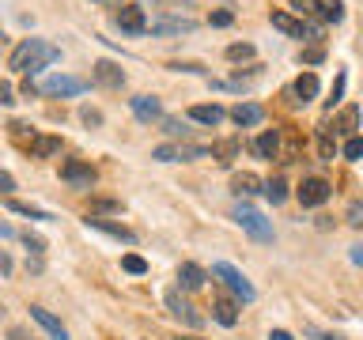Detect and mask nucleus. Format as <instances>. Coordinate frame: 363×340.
Listing matches in <instances>:
<instances>
[{
	"label": "nucleus",
	"mask_w": 363,
	"mask_h": 340,
	"mask_svg": "<svg viewBox=\"0 0 363 340\" xmlns=\"http://www.w3.org/2000/svg\"><path fill=\"white\" fill-rule=\"evenodd\" d=\"M42 95H50V98H72V95H84L87 91V79H79V76H50L45 84H38Z\"/></svg>",
	"instance_id": "nucleus-5"
},
{
	"label": "nucleus",
	"mask_w": 363,
	"mask_h": 340,
	"mask_svg": "<svg viewBox=\"0 0 363 340\" xmlns=\"http://www.w3.org/2000/svg\"><path fill=\"white\" fill-rule=\"evenodd\" d=\"M352 261H356V265H363V246H356V249H352Z\"/></svg>",
	"instance_id": "nucleus-47"
},
{
	"label": "nucleus",
	"mask_w": 363,
	"mask_h": 340,
	"mask_svg": "<svg viewBox=\"0 0 363 340\" xmlns=\"http://www.w3.org/2000/svg\"><path fill=\"white\" fill-rule=\"evenodd\" d=\"M23 246H27V249H30V254H34V257H38V254H45V242H42V238H38V234H30V231H27V234H23Z\"/></svg>",
	"instance_id": "nucleus-36"
},
{
	"label": "nucleus",
	"mask_w": 363,
	"mask_h": 340,
	"mask_svg": "<svg viewBox=\"0 0 363 340\" xmlns=\"http://www.w3.org/2000/svg\"><path fill=\"white\" fill-rule=\"evenodd\" d=\"M91 76H95V84L102 87H125V72H121V64H113V61H99L95 68H91Z\"/></svg>",
	"instance_id": "nucleus-13"
},
{
	"label": "nucleus",
	"mask_w": 363,
	"mask_h": 340,
	"mask_svg": "<svg viewBox=\"0 0 363 340\" xmlns=\"http://www.w3.org/2000/svg\"><path fill=\"white\" fill-rule=\"evenodd\" d=\"M163 132H167V136H186L189 129H186L178 118H163Z\"/></svg>",
	"instance_id": "nucleus-35"
},
{
	"label": "nucleus",
	"mask_w": 363,
	"mask_h": 340,
	"mask_svg": "<svg viewBox=\"0 0 363 340\" xmlns=\"http://www.w3.org/2000/svg\"><path fill=\"white\" fill-rule=\"evenodd\" d=\"M110 212H121V200H113V197H95V200H91V208H87V215H110Z\"/></svg>",
	"instance_id": "nucleus-28"
},
{
	"label": "nucleus",
	"mask_w": 363,
	"mask_h": 340,
	"mask_svg": "<svg viewBox=\"0 0 363 340\" xmlns=\"http://www.w3.org/2000/svg\"><path fill=\"white\" fill-rule=\"evenodd\" d=\"M345 159H363V136H348V144H345Z\"/></svg>",
	"instance_id": "nucleus-34"
},
{
	"label": "nucleus",
	"mask_w": 363,
	"mask_h": 340,
	"mask_svg": "<svg viewBox=\"0 0 363 340\" xmlns=\"http://www.w3.org/2000/svg\"><path fill=\"white\" fill-rule=\"evenodd\" d=\"M318 152H322L325 163H333V155H337V144H333V136H329V129H322V136H318Z\"/></svg>",
	"instance_id": "nucleus-31"
},
{
	"label": "nucleus",
	"mask_w": 363,
	"mask_h": 340,
	"mask_svg": "<svg viewBox=\"0 0 363 340\" xmlns=\"http://www.w3.org/2000/svg\"><path fill=\"white\" fill-rule=\"evenodd\" d=\"M193 27H197V23H193L189 16H167V19H152V23H147V30H152V34H193Z\"/></svg>",
	"instance_id": "nucleus-9"
},
{
	"label": "nucleus",
	"mask_w": 363,
	"mask_h": 340,
	"mask_svg": "<svg viewBox=\"0 0 363 340\" xmlns=\"http://www.w3.org/2000/svg\"><path fill=\"white\" fill-rule=\"evenodd\" d=\"M322 57H325V53H322V45H314V50H306V53H303V61H306V64H318Z\"/></svg>",
	"instance_id": "nucleus-42"
},
{
	"label": "nucleus",
	"mask_w": 363,
	"mask_h": 340,
	"mask_svg": "<svg viewBox=\"0 0 363 340\" xmlns=\"http://www.w3.org/2000/svg\"><path fill=\"white\" fill-rule=\"evenodd\" d=\"M178 340H201V336H178Z\"/></svg>",
	"instance_id": "nucleus-49"
},
{
	"label": "nucleus",
	"mask_w": 363,
	"mask_h": 340,
	"mask_svg": "<svg viewBox=\"0 0 363 340\" xmlns=\"http://www.w3.org/2000/svg\"><path fill=\"white\" fill-rule=\"evenodd\" d=\"M212 317H216L220 325L231 329V325L238 322V306H235V299H227V295H220V299L212 302Z\"/></svg>",
	"instance_id": "nucleus-18"
},
{
	"label": "nucleus",
	"mask_w": 363,
	"mask_h": 340,
	"mask_svg": "<svg viewBox=\"0 0 363 340\" xmlns=\"http://www.w3.org/2000/svg\"><path fill=\"white\" fill-rule=\"evenodd\" d=\"M295 197H299L303 208H318V204H325L333 197V186H329L325 178H303V186L295 189Z\"/></svg>",
	"instance_id": "nucleus-6"
},
{
	"label": "nucleus",
	"mask_w": 363,
	"mask_h": 340,
	"mask_svg": "<svg viewBox=\"0 0 363 340\" xmlns=\"http://www.w3.org/2000/svg\"><path fill=\"white\" fill-rule=\"evenodd\" d=\"M322 16L329 23H340V19H345V4H340V0H329V4H322Z\"/></svg>",
	"instance_id": "nucleus-32"
},
{
	"label": "nucleus",
	"mask_w": 363,
	"mask_h": 340,
	"mask_svg": "<svg viewBox=\"0 0 363 340\" xmlns=\"http://www.w3.org/2000/svg\"><path fill=\"white\" fill-rule=\"evenodd\" d=\"M189 118L197 121V125H220L227 118V110L216 106V102H212V106H189Z\"/></svg>",
	"instance_id": "nucleus-21"
},
{
	"label": "nucleus",
	"mask_w": 363,
	"mask_h": 340,
	"mask_svg": "<svg viewBox=\"0 0 363 340\" xmlns=\"http://www.w3.org/2000/svg\"><path fill=\"white\" fill-rule=\"evenodd\" d=\"M348 223H352V227H363V204H359V200L348 208Z\"/></svg>",
	"instance_id": "nucleus-39"
},
{
	"label": "nucleus",
	"mask_w": 363,
	"mask_h": 340,
	"mask_svg": "<svg viewBox=\"0 0 363 340\" xmlns=\"http://www.w3.org/2000/svg\"><path fill=\"white\" fill-rule=\"evenodd\" d=\"M261 118H265V110H261L257 102H238V106L231 110V121L238 125V129H250V125H261Z\"/></svg>",
	"instance_id": "nucleus-16"
},
{
	"label": "nucleus",
	"mask_w": 363,
	"mask_h": 340,
	"mask_svg": "<svg viewBox=\"0 0 363 340\" xmlns=\"http://www.w3.org/2000/svg\"><path fill=\"white\" fill-rule=\"evenodd\" d=\"M53 61H61V50L50 45V42H42V38H23L8 57V64L16 68V72H27V76L42 72V68L53 64Z\"/></svg>",
	"instance_id": "nucleus-1"
},
{
	"label": "nucleus",
	"mask_w": 363,
	"mask_h": 340,
	"mask_svg": "<svg viewBox=\"0 0 363 340\" xmlns=\"http://www.w3.org/2000/svg\"><path fill=\"white\" fill-rule=\"evenodd\" d=\"M265 197L272 204H284V200H288V181H284V178H269L265 181Z\"/></svg>",
	"instance_id": "nucleus-26"
},
{
	"label": "nucleus",
	"mask_w": 363,
	"mask_h": 340,
	"mask_svg": "<svg viewBox=\"0 0 363 340\" xmlns=\"http://www.w3.org/2000/svg\"><path fill=\"white\" fill-rule=\"evenodd\" d=\"M250 57H254V45H250V42L227 45V61H250Z\"/></svg>",
	"instance_id": "nucleus-29"
},
{
	"label": "nucleus",
	"mask_w": 363,
	"mask_h": 340,
	"mask_svg": "<svg viewBox=\"0 0 363 340\" xmlns=\"http://www.w3.org/2000/svg\"><path fill=\"white\" fill-rule=\"evenodd\" d=\"M291 8L299 11V16H318V11H322V4H318V0H291Z\"/></svg>",
	"instance_id": "nucleus-33"
},
{
	"label": "nucleus",
	"mask_w": 363,
	"mask_h": 340,
	"mask_svg": "<svg viewBox=\"0 0 363 340\" xmlns=\"http://www.w3.org/2000/svg\"><path fill=\"white\" fill-rule=\"evenodd\" d=\"M30 322H38L50 333V340H68V329L61 325V317H53L45 306H30Z\"/></svg>",
	"instance_id": "nucleus-11"
},
{
	"label": "nucleus",
	"mask_w": 363,
	"mask_h": 340,
	"mask_svg": "<svg viewBox=\"0 0 363 340\" xmlns=\"http://www.w3.org/2000/svg\"><path fill=\"white\" fill-rule=\"evenodd\" d=\"M167 306H170V314H174L178 322H186L189 329H201L204 325V314H197V306H193L182 291H167Z\"/></svg>",
	"instance_id": "nucleus-7"
},
{
	"label": "nucleus",
	"mask_w": 363,
	"mask_h": 340,
	"mask_svg": "<svg viewBox=\"0 0 363 340\" xmlns=\"http://www.w3.org/2000/svg\"><path fill=\"white\" fill-rule=\"evenodd\" d=\"M280 132L277 129H269V132H261L257 136V144H254V152L261 155V159H280Z\"/></svg>",
	"instance_id": "nucleus-19"
},
{
	"label": "nucleus",
	"mask_w": 363,
	"mask_h": 340,
	"mask_svg": "<svg viewBox=\"0 0 363 340\" xmlns=\"http://www.w3.org/2000/svg\"><path fill=\"white\" fill-rule=\"evenodd\" d=\"M8 212H16V215H27V220H53L45 208H34V204L27 200H16V197H8Z\"/></svg>",
	"instance_id": "nucleus-25"
},
{
	"label": "nucleus",
	"mask_w": 363,
	"mask_h": 340,
	"mask_svg": "<svg viewBox=\"0 0 363 340\" xmlns=\"http://www.w3.org/2000/svg\"><path fill=\"white\" fill-rule=\"evenodd\" d=\"M129 106L140 121H163V106H159L155 95H136V98H129Z\"/></svg>",
	"instance_id": "nucleus-15"
},
{
	"label": "nucleus",
	"mask_w": 363,
	"mask_h": 340,
	"mask_svg": "<svg viewBox=\"0 0 363 340\" xmlns=\"http://www.w3.org/2000/svg\"><path fill=\"white\" fill-rule=\"evenodd\" d=\"M212 147H201V144H159L152 159L159 163H193V159H208Z\"/></svg>",
	"instance_id": "nucleus-4"
},
{
	"label": "nucleus",
	"mask_w": 363,
	"mask_h": 340,
	"mask_svg": "<svg viewBox=\"0 0 363 340\" xmlns=\"http://www.w3.org/2000/svg\"><path fill=\"white\" fill-rule=\"evenodd\" d=\"M212 159L220 166H231L235 159H238V140H220V144H212Z\"/></svg>",
	"instance_id": "nucleus-24"
},
{
	"label": "nucleus",
	"mask_w": 363,
	"mask_h": 340,
	"mask_svg": "<svg viewBox=\"0 0 363 340\" xmlns=\"http://www.w3.org/2000/svg\"><path fill=\"white\" fill-rule=\"evenodd\" d=\"M314 340H345V336H337V333H311Z\"/></svg>",
	"instance_id": "nucleus-46"
},
{
	"label": "nucleus",
	"mask_w": 363,
	"mask_h": 340,
	"mask_svg": "<svg viewBox=\"0 0 363 340\" xmlns=\"http://www.w3.org/2000/svg\"><path fill=\"white\" fill-rule=\"evenodd\" d=\"M295 102H311V98H318V76L314 72H303L299 79H295Z\"/></svg>",
	"instance_id": "nucleus-23"
},
{
	"label": "nucleus",
	"mask_w": 363,
	"mask_h": 340,
	"mask_svg": "<svg viewBox=\"0 0 363 340\" xmlns=\"http://www.w3.org/2000/svg\"><path fill=\"white\" fill-rule=\"evenodd\" d=\"M235 223L242 227V231L254 238V242H272V223L261 215L254 204H246V200H238L235 204Z\"/></svg>",
	"instance_id": "nucleus-3"
},
{
	"label": "nucleus",
	"mask_w": 363,
	"mask_h": 340,
	"mask_svg": "<svg viewBox=\"0 0 363 340\" xmlns=\"http://www.w3.org/2000/svg\"><path fill=\"white\" fill-rule=\"evenodd\" d=\"M118 27H121V30H129V34H144V30H147L144 8H136V4H121V8H118Z\"/></svg>",
	"instance_id": "nucleus-12"
},
{
	"label": "nucleus",
	"mask_w": 363,
	"mask_h": 340,
	"mask_svg": "<svg viewBox=\"0 0 363 340\" xmlns=\"http://www.w3.org/2000/svg\"><path fill=\"white\" fill-rule=\"evenodd\" d=\"M356 121H359V110L356 106H348L340 118L333 121V132H345V136H352V129H356Z\"/></svg>",
	"instance_id": "nucleus-27"
},
{
	"label": "nucleus",
	"mask_w": 363,
	"mask_h": 340,
	"mask_svg": "<svg viewBox=\"0 0 363 340\" xmlns=\"http://www.w3.org/2000/svg\"><path fill=\"white\" fill-rule=\"evenodd\" d=\"M231 11H212V27H231Z\"/></svg>",
	"instance_id": "nucleus-40"
},
{
	"label": "nucleus",
	"mask_w": 363,
	"mask_h": 340,
	"mask_svg": "<svg viewBox=\"0 0 363 340\" xmlns=\"http://www.w3.org/2000/svg\"><path fill=\"white\" fill-rule=\"evenodd\" d=\"M8 272H11V257L0 249V276H8Z\"/></svg>",
	"instance_id": "nucleus-44"
},
{
	"label": "nucleus",
	"mask_w": 363,
	"mask_h": 340,
	"mask_svg": "<svg viewBox=\"0 0 363 340\" xmlns=\"http://www.w3.org/2000/svg\"><path fill=\"white\" fill-rule=\"evenodd\" d=\"M231 193L235 197H254V193H265V181L257 174H250V170H242V174L231 178Z\"/></svg>",
	"instance_id": "nucleus-17"
},
{
	"label": "nucleus",
	"mask_w": 363,
	"mask_h": 340,
	"mask_svg": "<svg viewBox=\"0 0 363 340\" xmlns=\"http://www.w3.org/2000/svg\"><path fill=\"white\" fill-rule=\"evenodd\" d=\"M204 280H208V272H204L201 265H193V261H182V268H178V288H182V291H201Z\"/></svg>",
	"instance_id": "nucleus-14"
},
{
	"label": "nucleus",
	"mask_w": 363,
	"mask_h": 340,
	"mask_svg": "<svg viewBox=\"0 0 363 340\" xmlns=\"http://www.w3.org/2000/svg\"><path fill=\"white\" fill-rule=\"evenodd\" d=\"M27 155L30 159H53V155H61V136H38Z\"/></svg>",
	"instance_id": "nucleus-20"
},
{
	"label": "nucleus",
	"mask_w": 363,
	"mask_h": 340,
	"mask_svg": "<svg viewBox=\"0 0 363 340\" xmlns=\"http://www.w3.org/2000/svg\"><path fill=\"white\" fill-rule=\"evenodd\" d=\"M84 121L87 125H102V113L99 110H84Z\"/></svg>",
	"instance_id": "nucleus-43"
},
{
	"label": "nucleus",
	"mask_w": 363,
	"mask_h": 340,
	"mask_svg": "<svg viewBox=\"0 0 363 340\" xmlns=\"http://www.w3.org/2000/svg\"><path fill=\"white\" fill-rule=\"evenodd\" d=\"M212 276L220 280V283H223V288L235 295L238 302H254V299H257L254 283H250V280H246V276H242V272H238L235 265H227V261H216V265H212Z\"/></svg>",
	"instance_id": "nucleus-2"
},
{
	"label": "nucleus",
	"mask_w": 363,
	"mask_h": 340,
	"mask_svg": "<svg viewBox=\"0 0 363 340\" xmlns=\"http://www.w3.org/2000/svg\"><path fill=\"white\" fill-rule=\"evenodd\" d=\"M95 4H121V0H95Z\"/></svg>",
	"instance_id": "nucleus-48"
},
{
	"label": "nucleus",
	"mask_w": 363,
	"mask_h": 340,
	"mask_svg": "<svg viewBox=\"0 0 363 340\" xmlns=\"http://www.w3.org/2000/svg\"><path fill=\"white\" fill-rule=\"evenodd\" d=\"M121 268L133 272V276H144V272H147V261L136 257V254H125V257H121Z\"/></svg>",
	"instance_id": "nucleus-30"
},
{
	"label": "nucleus",
	"mask_w": 363,
	"mask_h": 340,
	"mask_svg": "<svg viewBox=\"0 0 363 340\" xmlns=\"http://www.w3.org/2000/svg\"><path fill=\"white\" fill-rule=\"evenodd\" d=\"M84 223L91 227V231H102V234L118 238V242H125V246H133V242H136V234L129 231V227H121V223H110V220H102V215H87Z\"/></svg>",
	"instance_id": "nucleus-8"
},
{
	"label": "nucleus",
	"mask_w": 363,
	"mask_h": 340,
	"mask_svg": "<svg viewBox=\"0 0 363 340\" xmlns=\"http://www.w3.org/2000/svg\"><path fill=\"white\" fill-rule=\"evenodd\" d=\"M269 340H291V333H288V329H272Z\"/></svg>",
	"instance_id": "nucleus-45"
},
{
	"label": "nucleus",
	"mask_w": 363,
	"mask_h": 340,
	"mask_svg": "<svg viewBox=\"0 0 363 340\" xmlns=\"http://www.w3.org/2000/svg\"><path fill=\"white\" fill-rule=\"evenodd\" d=\"M340 95H345V72H340V76H337V84H333V95H329V98H325V106H329V110H333V106H337V102H340Z\"/></svg>",
	"instance_id": "nucleus-37"
},
{
	"label": "nucleus",
	"mask_w": 363,
	"mask_h": 340,
	"mask_svg": "<svg viewBox=\"0 0 363 340\" xmlns=\"http://www.w3.org/2000/svg\"><path fill=\"white\" fill-rule=\"evenodd\" d=\"M61 178L68 181V186H76V189H91V186H95V170H91L87 163H76V159L61 166Z\"/></svg>",
	"instance_id": "nucleus-10"
},
{
	"label": "nucleus",
	"mask_w": 363,
	"mask_h": 340,
	"mask_svg": "<svg viewBox=\"0 0 363 340\" xmlns=\"http://www.w3.org/2000/svg\"><path fill=\"white\" fill-rule=\"evenodd\" d=\"M11 189H16V178H11L8 170H0V193H4V197H8Z\"/></svg>",
	"instance_id": "nucleus-41"
},
{
	"label": "nucleus",
	"mask_w": 363,
	"mask_h": 340,
	"mask_svg": "<svg viewBox=\"0 0 363 340\" xmlns=\"http://www.w3.org/2000/svg\"><path fill=\"white\" fill-rule=\"evenodd\" d=\"M11 102H16V91H11L8 79H0V106H11Z\"/></svg>",
	"instance_id": "nucleus-38"
},
{
	"label": "nucleus",
	"mask_w": 363,
	"mask_h": 340,
	"mask_svg": "<svg viewBox=\"0 0 363 340\" xmlns=\"http://www.w3.org/2000/svg\"><path fill=\"white\" fill-rule=\"evenodd\" d=\"M269 19H272V27H277V30H284V34H291V38H303V27H306L303 19H291L288 11H272Z\"/></svg>",
	"instance_id": "nucleus-22"
}]
</instances>
